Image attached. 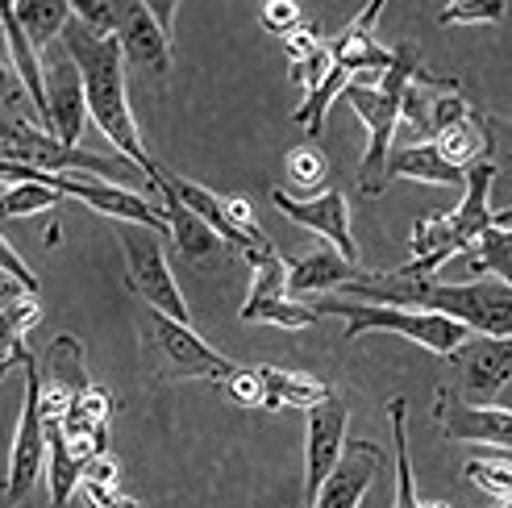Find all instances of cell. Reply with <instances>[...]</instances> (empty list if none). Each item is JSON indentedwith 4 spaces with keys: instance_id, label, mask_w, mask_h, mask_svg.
<instances>
[{
    "instance_id": "cell-1",
    "label": "cell",
    "mask_w": 512,
    "mask_h": 508,
    "mask_svg": "<svg viewBox=\"0 0 512 508\" xmlns=\"http://www.w3.org/2000/svg\"><path fill=\"white\" fill-rule=\"evenodd\" d=\"M63 50L67 59L80 71V84H84V100H88V117L96 121V130L105 134L117 155L138 167L150 184H159V167L146 155L142 134H138V121L130 113V96H125V55H121V42L113 34H96L88 30L84 21H67L63 30Z\"/></svg>"
},
{
    "instance_id": "cell-2",
    "label": "cell",
    "mask_w": 512,
    "mask_h": 508,
    "mask_svg": "<svg viewBox=\"0 0 512 508\" xmlns=\"http://www.w3.org/2000/svg\"><path fill=\"white\" fill-rule=\"evenodd\" d=\"M354 300H392L400 309H429L442 313L471 334L483 338H512V284L500 279H467V284H438V279H392V275H367L350 284Z\"/></svg>"
},
{
    "instance_id": "cell-3",
    "label": "cell",
    "mask_w": 512,
    "mask_h": 508,
    "mask_svg": "<svg viewBox=\"0 0 512 508\" xmlns=\"http://www.w3.org/2000/svg\"><path fill=\"white\" fill-rule=\"evenodd\" d=\"M392 67L379 75V84H358L350 80V88L342 92L350 100L354 117L367 125V155H363V167H358V192L363 196H379L383 188H388V159H392V138L400 130V105H404V92L408 84L417 80V75L425 71L421 67V50L413 42H404L392 50Z\"/></svg>"
},
{
    "instance_id": "cell-4",
    "label": "cell",
    "mask_w": 512,
    "mask_h": 508,
    "mask_svg": "<svg viewBox=\"0 0 512 508\" xmlns=\"http://www.w3.org/2000/svg\"><path fill=\"white\" fill-rule=\"evenodd\" d=\"M142 367L146 384H184V379H204V384H225L238 371L234 359H225L221 350H213L192 325H179L163 313L142 317Z\"/></svg>"
},
{
    "instance_id": "cell-5",
    "label": "cell",
    "mask_w": 512,
    "mask_h": 508,
    "mask_svg": "<svg viewBox=\"0 0 512 508\" xmlns=\"http://www.w3.org/2000/svg\"><path fill=\"white\" fill-rule=\"evenodd\" d=\"M313 313L317 317H342L346 321V342L371 334V329H392V334L417 342L433 354H442V359H450V354L471 342V329L458 325L442 313H429V309H400V304H371V300H354V296H321L313 300Z\"/></svg>"
},
{
    "instance_id": "cell-6",
    "label": "cell",
    "mask_w": 512,
    "mask_h": 508,
    "mask_svg": "<svg viewBox=\"0 0 512 508\" xmlns=\"http://www.w3.org/2000/svg\"><path fill=\"white\" fill-rule=\"evenodd\" d=\"M0 163H21L46 175H96V180H109V184L113 175H121V167H130L125 159H105L84 146H67L55 134L13 117H0Z\"/></svg>"
},
{
    "instance_id": "cell-7",
    "label": "cell",
    "mask_w": 512,
    "mask_h": 508,
    "mask_svg": "<svg viewBox=\"0 0 512 508\" xmlns=\"http://www.w3.org/2000/svg\"><path fill=\"white\" fill-rule=\"evenodd\" d=\"M121 250H125V288H130L150 313H163L179 325H192L184 292L167 267V254L159 246V234L146 225H121Z\"/></svg>"
},
{
    "instance_id": "cell-8",
    "label": "cell",
    "mask_w": 512,
    "mask_h": 508,
    "mask_svg": "<svg viewBox=\"0 0 512 508\" xmlns=\"http://www.w3.org/2000/svg\"><path fill=\"white\" fill-rule=\"evenodd\" d=\"M21 371H25V396H21V417H17V434H13V450H9V475L0 500L5 504H21L34 492L38 475L46 471V425H42V375H38V359L30 350H21Z\"/></svg>"
},
{
    "instance_id": "cell-9",
    "label": "cell",
    "mask_w": 512,
    "mask_h": 508,
    "mask_svg": "<svg viewBox=\"0 0 512 508\" xmlns=\"http://www.w3.org/2000/svg\"><path fill=\"white\" fill-rule=\"evenodd\" d=\"M175 17V5H142V0H117V30L121 55L130 67H138L150 80H163L171 71V30L167 21Z\"/></svg>"
},
{
    "instance_id": "cell-10",
    "label": "cell",
    "mask_w": 512,
    "mask_h": 508,
    "mask_svg": "<svg viewBox=\"0 0 512 508\" xmlns=\"http://www.w3.org/2000/svg\"><path fill=\"white\" fill-rule=\"evenodd\" d=\"M454 396L467 404H492L512 384V338H471L450 359Z\"/></svg>"
},
{
    "instance_id": "cell-11",
    "label": "cell",
    "mask_w": 512,
    "mask_h": 508,
    "mask_svg": "<svg viewBox=\"0 0 512 508\" xmlns=\"http://www.w3.org/2000/svg\"><path fill=\"white\" fill-rule=\"evenodd\" d=\"M271 205H275V213H284L288 221L321 234L346 263H358V242L350 234V200L338 188L317 192V196H292L284 188H271Z\"/></svg>"
},
{
    "instance_id": "cell-12",
    "label": "cell",
    "mask_w": 512,
    "mask_h": 508,
    "mask_svg": "<svg viewBox=\"0 0 512 508\" xmlns=\"http://www.w3.org/2000/svg\"><path fill=\"white\" fill-rule=\"evenodd\" d=\"M433 425L450 442H479V446L512 450V409H500V404H467L450 388H442L438 400H433Z\"/></svg>"
},
{
    "instance_id": "cell-13",
    "label": "cell",
    "mask_w": 512,
    "mask_h": 508,
    "mask_svg": "<svg viewBox=\"0 0 512 508\" xmlns=\"http://www.w3.org/2000/svg\"><path fill=\"white\" fill-rule=\"evenodd\" d=\"M346 421H350V409L342 396H329L325 404L309 409V421H304V504H313L325 475L338 467L342 450L350 442Z\"/></svg>"
},
{
    "instance_id": "cell-14",
    "label": "cell",
    "mask_w": 512,
    "mask_h": 508,
    "mask_svg": "<svg viewBox=\"0 0 512 508\" xmlns=\"http://www.w3.org/2000/svg\"><path fill=\"white\" fill-rule=\"evenodd\" d=\"M383 467H388V454H383L375 442H363V438L346 442L338 467L325 475V484L317 488L309 508H358L367 500V492Z\"/></svg>"
},
{
    "instance_id": "cell-15",
    "label": "cell",
    "mask_w": 512,
    "mask_h": 508,
    "mask_svg": "<svg viewBox=\"0 0 512 508\" xmlns=\"http://www.w3.org/2000/svg\"><path fill=\"white\" fill-rule=\"evenodd\" d=\"M42 84H46V117H50V134L67 146H80L84 138V121H88V100L75 63L63 55H42Z\"/></svg>"
},
{
    "instance_id": "cell-16",
    "label": "cell",
    "mask_w": 512,
    "mask_h": 508,
    "mask_svg": "<svg viewBox=\"0 0 512 508\" xmlns=\"http://www.w3.org/2000/svg\"><path fill=\"white\" fill-rule=\"evenodd\" d=\"M59 196H75L84 200L88 209L105 213L121 225H146V230H167V217L163 209H155L146 196L121 188V184H109V180H96V175H59Z\"/></svg>"
},
{
    "instance_id": "cell-17",
    "label": "cell",
    "mask_w": 512,
    "mask_h": 508,
    "mask_svg": "<svg viewBox=\"0 0 512 508\" xmlns=\"http://www.w3.org/2000/svg\"><path fill=\"white\" fill-rule=\"evenodd\" d=\"M358 279H367V271L358 263H346L334 246H313L300 259L288 263V296H334Z\"/></svg>"
},
{
    "instance_id": "cell-18",
    "label": "cell",
    "mask_w": 512,
    "mask_h": 508,
    "mask_svg": "<svg viewBox=\"0 0 512 508\" xmlns=\"http://www.w3.org/2000/svg\"><path fill=\"white\" fill-rule=\"evenodd\" d=\"M492 180H496V159L492 155H483L479 163H471L467 175H463V205L450 213V230H454L458 254H467L496 225L492 221V205H488Z\"/></svg>"
},
{
    "instance_id": "cell-19",
    "label": "cell",
    "mask_w": 512,
    "mask_h": 508,
    "mask_svg": "<svg viewBox=\"0 0 512 508\" xmlns=\"http://www.w3.org/2000/svg\"><path fill=\"white\" fill-rule=\"evenodd\" d=\"M379 13H383V5H379V0H375V5H367L363 13H358L350 25H346V30L334 38V42H329V55H334V67H342L346 75H350V80H354V75L358 71H388L392 67V50L388 46H379L375 42V21H379Z\"/></svg>"
},
{
    "instance_id": "cell-20",
    "label": "cell",
    "mask_w": 512,
    "mask_h": 508,
    "mask_svg": "<svg viewBox=\"0 0 512 508\" xmlns=\"http://www.w3.org/2000/svg\"><path fill=\"white\" fill-rule=\"evenodd\" d=\"M155 188H167V192H175L179 200H184V205L209 225V230L225 242V246H234V250H242V254H250L254 246L259 242H267L263 234L259 238H250V234H242L234 221L225 217V205H221V196L217 192H209L204 184H192V180H184V175H175V171H167V167H159V184Z\"/></svg>"
},
{
    "instance_id": "cell-21",
    "label": "cell",
    "mask_w": 512,
    "mask_h": 508,
    "mask_svg": "<svg viewBox=\"0 0 512 508\" xmlns=\"http://www.w3.org/2000/svg\"><path fill=\"white\" fill-rule=\"evenodd\" d=\"M38 375H42V392H46V396L71 400L75 392L92 388V367H88L84 342L71 338V334H59L55 342L46 346L42 363H38Z\"/></svg>"
},
{
    "instance_id": "cell-22",
    "label": "cell",
    "mask_w": 512,
    "mask_h": 508,
    "mask_svg": "<svg viewBox=\"0 0 512 508\" xmlns=\"http://www.w3.org/2000/svg\"><path fill=\"white\" fill-rule=\"evenodd\" d=\"M450 259H458V242L450 230V217H421L413 225V259L392 271V279H429Z\"/></svg>"
},
{
    "instance_id": "cell-23",
    "label": "cell",
    "mask_w": 512,
    "mask_h": 508,
    "mask_svg": "<svg viewBox=\"0 0 512 508\" xmlns=\"http://www.w3.org/2000/svg\"><path fill=\"white\" fill-rule=\"evenodd\" d=\"M163 192V217H167V234L175 238V246H179V254H184L188 263H213L217 259V250L225 246L209 225H204L184 200H179L175 192H167V188H159Z\"/></svg>"
},
{
    "instance_id": "cell-24",
    "label": "cell",
    "mask_w": 512,
    "mask_h": 508,
    "mask_svg": "<svg viewBox=\"0 0 512 508\" xmlns=\"http://www.w3.org/2000/svg\"><path fill=\"white\" fill-rule=\"evenodd\" d=\"M463 175L454 163H446V155L433 142H417L392 150L388 159V180H417V184H438V188H463Z\"/></svg>"
},
{
    "instance_id": "cell-25",
    "label": "cell",
    "mask_w": 512,
    "mask_h": 508,
    "mask_svg": "<svg viewBox=\"0 0 512 508\" xmlns=\"http://www.w3.org/2000/svg\"><path fill=\"white\" fill-rule=\"evenodd\" d=\"M263 375V409L275 413V409H317V404H325L329 392L321 379L304 375V371H284V367H259Z\"/></svg>"
},
{
    "instance_id": "cell-26",
    "label": "cell",
    "mask_w": 512,
    "mask_h": 508,
    "mask_svg": "<svg viewBox=\"0 0 512 508\" xmlns=\"http://www.w3.org/2000/svg\"><path fill=\"white\" fill-rule=\"evenodd\" d=\"M246 259L254 267V279H250V292H246L242 309L271 304V300H288V259H284V254H279L271 242H259L246 254Z\"/></svg>"
},
{
    "instance_id": "cell-27",
    "label": "cell",
    "mask_w": 512,
    "mask_h": 508,
    "mask_svg": "<svg viewBox=\"0 0 512 508\" xmlns=\"http://www.w3.org/2000/svg\"><path fill=\"white\" fill-rule=\"evenodd\" d=\"M13 9H17V21L25 25V38L38 50V59L50 55V46H55V38H63L71 21L67 0H25V5H13Z\"/></svg>"
},
{
    "instance_id": "cell-28",
    "label": "cell",
    "mask_w": 512,
    "mask_h": 508,
    "mask_svg": "<svg viewBox=\"0 0 512 508\" xmlns=\"http://www.w3.org/2000/svg\"><path fill=\"white\" fill-rule=\"evenodd\" d=\"M463 267L475 279H500V284H512V230H500L492 225L467 254H458Z\"/></svg>"
},
{
    "instance_id": "cell-29",
    "label": "cell",
    "mask_w": 512,
    "mask_h": 508,
    "mask_svg": "<svg viewBox=\"0 0 512 508\" xmlns=\"http://www.w3.org/2000/svg\"><path fill=\"white\" fill-rule=\"evenodd\" d=\"M84 459L59 434H46V475H50V508H67L75 488L84 484Z\"/></svg>"
},
{
    "instance_id": "cell-30",
    "label": "cell",
    "mask_w": 512,
    "mask_h": 508,
    "mask_svg": "<svg viewBox=\"0 0 512 508\" xmlns=\"http://www.w3.org/2000/svg\"><path fill=\"white\" fill-rule=\"evenodd\" d=\"M388 417H392V442H396V496H392V508H421L417 488H413V454H408V400L404 396L388 400Z\"/></svg>"
},
{
    "instance_id": "cell-31",
    "label": "cell",
    "mask_w": 512,
    "mask_h": 508,
    "mask_svg": "<svg viewBox=\"0 0 512 508\" xmlns=\"http://www.w3.org/2000/svg\"><path fill=\"white\" fill-rule=\"evenodd\" d=\"M42 321V304H38V292H21L17 300L0 304V359L25 350V334Z\"/></svg>"
},
{
    "instance_id": "cell-32",
    "label": "cell",
    "mask_w": 512,
    "mask_h": 508,
    "mask_svg": "<svg viewBox=\"0 0 512 508\" xmlns=\"http://www.w3.org/2000/svg\"><path fill=\"white\" fill-rule=\"evenodd\" d=\"M433 146L446 155V163H454L458 171H467L471 163H479L483 155H488V138H483V125H479V113L463 125H450V130H442L438 138H433Z\"/></svg>"
},
{
    "instance_id": "cell-33",
    "label": "cell",
    "mask_w": 512,
    "mask_h": 508,
    "mask_svg": "<svg viewBox=\"0 0 512 508\" xmlns=\"http://www.w3.org/2000/svg\"><path fill=\"white\" fill-rule=\"evenodd\" d=\"M34 213L59 217V192L46 184H13L0 192V217H34Z\"/></svg>"
},
{
    "instance_id": "cell-34",
    "label": "cell",
    "mask_w": 512,
    "mask_h": 508,
    "mask_svg": "<svg viewBox=\"0 0 512 508\" xmlns=\"http://www.w3.org/2000/svg\"><path fill=\"white\" fill-rule=\"evenodd\" d=\"M242 321H267L279 329H309L321 317L313 313V304H300V300H271V304H254V309H242Z\"/></svg>"
},
{
    "instance_id": "cell-35",
    "label": "cell",
    "mask_w": 512,
    "mask_h": 508,
    "mask_svg": "<svg viewBox=\"0 0 512 508\" xmlns=\"http://www.w3.org/2000/svg\"><path fill=\"white\" fill-rule=\"evenodd\" d=\"M288 175H292V184H296L300 192L317 196V188L325 184V175H329V159H325V150H321L317 142L292 146V155H288Z\"/></svg>"
},
{
    "instance_id": "cell-36",
    "label": "cell",
    "mask_w": 512,
    "mask_h": 508,
    "mask_svg": "<svg viewBox=\"0 0 512 508\" xmlns=\"http://www.w3.org/2000/svg\"><path fill=\"white\" fill-rule=\"evenodd\" d=\"M504 17H508L504 0H458V5H446L438 13L442 25H492Z\"/></svg>"
},
{
    "instance_id": "cell-37",
    "label": "cell",
    "mask_w": 512,
    "mask_h": 508,
    "mask_svg": "<svg viewBox=\"0 0 512 508\" xmlns=\"http://www.w3.org/2000/svg\"><path fill=\"white\" fill-rule=\"evenodd\" d=\"M463 475L483 492L512 496V459H496V454L492 459H471V463H463Z\"/></svg>"
},
{
    "instance_id": "cell-38",
    "label": "cell",
    "mask_w": 512,
    "mask_h": 508,
    "mask_svg": "<svg viewBox=\"0 0 512 508\" xmlns=\"http://www.w3.org/2000/svg\"><path fill=\"white\" fill-rule=\"evenodd\" d=\"M221 388L234 404H242V409H263V375H259V367H242L238 363V371L229 375Z\"/></svg>"
},
{
    "instance_id": "cell-39",
    "label": "cell",
    "mask_w": 512,
    "mask_h": 508,
    "mask_svg": "<svg viewBox=\"0 0 512 508\" xmlns=\"http://www.w3.org/2000/svg\"><path fill=\"white\" fill-rule=\"evenodd\" d=\"M71 17L84 21L96 34L117 30V0H71Z\"/></svg>"
},
{
    "instance_id": "cell-40",
    "label": "cell",
    "mask_w": 512,
    "mask_h": 508,
    "mask_svg": "<svg viewBox=\"0 0 512 508\" xmlns=\"http://www.w3.org/2000/svg\"><path fill=\"white\" fill-rule=\"evenodd\" d=\"M0 271H5V275H13L17 279V284L25 288V292H38V275L30 271V267H25L21 263V254L5 242V234H0Z\"/></svg>"
},
{
    "instance_id": "cell-41",
    "label": "cell",
    "mask_w": 512,
    "mask_h": 508,
    "mask_svg": "<svg viewBox=\"0 0 512 508\" xmlns=\"http://www.w3.org/2000/svg\"><path fill=\"white\" fill-rule=\"evenodd\" d=\"M84 484L88 488H117V459L105 450V454H96V459L84 467ZM80 484V488H84Z\"/></svg>"
},
{
    "instance_id": "cell-42",
    "label": "cell",
    "mask_w": 512,
    "mask_h": 508,
    "mask_svg": "<svg viewBox=\"0 0 512 508\" xmlns=\"http://www.w3.org/2000/svg\"><path fill=\"white\" fill-rule=\"evenodd\" d=\"M263 25H267V30L271 34H296L300 30V9L296 5H267L263 9Z\"/></svg>"
},
{
    "instance_id": "cell-43",
    "label": "cell",
    "mask_w": 512,
    "mask_h": 508,
    "mask_svg": "<svg viewBox=\"0 0 512 508\" xmlns=\"http://www.w3.org/2000/svg\"><path fill=\"white\" fill-rule=\"evenodd\" d=\"M84 492V504L88 508H142V500H134V496H121L117 488H80Z\"/></svg>"
},
{
    "instance_id": "cell-44",
    "label": "cell",
    "mask_w": 512,
    "mask_h": 508,
    "mask_svg": "<svg viewBox=\"0 0 512 508\" xmlns=\"http://www.w3.org/2000/svg\"><path fill=\"white\" fill-rule=\"evenodd\" d=\"M284 42H288V59H292V67H300V63H309V59L317 55V50H321V42L313 38V30H304V25H300V30H296V34H288Z\"/></svg>"
},
{
    "instance_id": "cell-45",
    "label": "cell",
    "mask_w": 512,
    "mask_h": 508,
    "mask_svg": "<svg viewBox=\"0 0 512 508\" xmlns=\"http://www.w3.org/2000/svg\"><path fill=\"white\" fill-rule=\"evenodd\" d=\"M479 125H483V138H496L500 146H504V155L512 159V125L508 121H500V117H488V113H479Z\"/></svg>"
},
{
    "instance_id": "cell-46",
    "label": "cell",
    "mask_w": 512,
    "mask_h": 508,
    "mask_svg": "<svg viewBox=\"0 0 512 508\" xmlns=\"http://www.w3.org/2000/svg\"><path fill=\"white\" fill-rule=\"evenodd\" d=\"M21 96H25V88L13 80V63H0V100H9V105H17Z\"/></svg>"
},
{
    "instance_id": "cell-47",
    "label": "cell",
    "mask_w": 512,
    "mask_h": 508,
    "mask_svg": "<svg viewBox=\"0 0 512 508\" xmlns=\"http://www.w3.org/2000/svg\"><path fill=\"white\" fill-rule=\"evenodd\" d=\"M59 238H63V225H59V217H50V225H46V246H59Z\"/></svg>"
},
{
    "instance_id": "cell-48",
    "label": "cell",
    "mask_w": 512,
    "mask_h": 508,
    "mask_svg": "<svg viewBox=\"0 0 512 508\" xmlns=\"http://www.w3.org/2000/svg\"><path fill=\"white\" fill-rule=\"evenodd\" d=\"M13 367H21V350H17V354H9V359H0V379H5Z\"/></svg>"
},
{
    "instance_id": "cell-49",
    "label": "cell",
    "mask_w": 512,
    "mask_h": 508,
    "mask_svg": "<svg viewBox=\"0 0 512 508\" xmlns=\"http://www.w3.org/2000/svg\"><path fill=\"white\" fill-rule=\"evenodd\" d=\"M492 221L500 225V230H512V209H500V213H492Z\"/></svg>"
},
{
    "instance_id": "cell-50",
    "label": "cell",
    "mask_w": 512,
    "mask_h": 508,
    "mask_svg": "<svg viewBox=\"0 0 512 508\" xmlns=\"http://www.w3.org/2000/svg\"><path fill=\"white\" fill-rule=\"evenodd\" d=\"M421 508H450V504H438V500H425Z\"/></svg>"
},
{
    "instance_id": "cell-51",
    "label": "cell",
    "mask_w": 512,
    "mask_h": 508,
    "mask_svg": "<svg viewBox=\"0 0 512 508\" xmlns=\"http://www.w3.org/2000/svg\"><path fill=\"white\" fill-rule=\"evenodd\" d=\"M500 508H512V496H500Z\"/></svg>"
}]
</instances>
